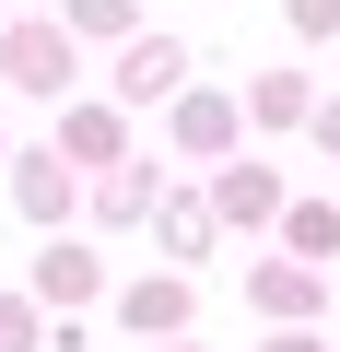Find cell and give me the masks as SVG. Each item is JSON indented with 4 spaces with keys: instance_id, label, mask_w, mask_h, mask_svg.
Returning <instances> with one entry per match:
<instances>
[{
    "instance_id": "6da1fadb",
    "label": "cell",
    "mask_w": 340,
    "mask_h": 352,
    "mask_svg": "<svg viewBox=\"0 0 340 352\" xmlns=\"http://www.w3.org/2000/svg\"><path fill=\"white\" fill-rule=\"evenodd\" d=\"M0 71L24 94H71V24H0Z\"/></svg>"
},
{
    "instance_id": "7a4b0ae2",
    "label": "cell",
    "mask_w": 340,
    "mask_h": 352,
    "mask_svg": "<svg viewBox=\"0 0 340 352\" xmlns=\"http://www.w3.org/2000/svg\"><path fill=\"white\" fill-rule=\"evenodd\" d=\"M59 164H82V176H106L117 153H129V118H117V94H94V106H59V141H47Z\"/></svg>"
},
{
    "instance_id": "3957f363",
    "label": "cell",
    "mask_w": 340,
    "mask_h": 352,
    "mask_svg": "<svg viewBox=\"0 0 340 352\" xmlns=\"http://www.w3.org/2000/svg\"><path fill=\"white\" fill-rule=\"evenodd\" d=\"M177 82H188V47H177V36H141V24H129V47H117V106H164Z\"/></svg>"
},
{
    "instance_id": "277c9868",
    "label": "cell",
    "mask_w": 340,
    "mask_h": 352,
    "mask_svg": "<svg viewBox=\"0 0 340 352\" xmlns=\"http://www.w3.org/2000/svg\"><path fill=\"white\" fill-rule=\"evenodd\" d=\"M0 176H12V200H24V223H71V164L59 153H12V164H0Z\"/></svg>"
},
{
    "instance_id": "5b68a950",
    "label": "cell",
    "mask_w": 340,
    "mask_h": 352,
    "mask_svg": "<svg viewBox=\"0 0 340 352\" xmlns=\"http://www.w3.org/2000/svg\"><path fill=\"white\" fill-rule=\"evenodd\" d=\"M270 212H282V176L223 153V176H212V223H270Z\"/></svg>"
},
{
    "instance_id": "8992f818",
    "label": "cell",
    "mask_w": 340,
    "mask_h": 352,
    "mask_svg": "<svg viewBox=\"0 0 340 352\" xmlns=\"http://www.w3.org/2000/svg\"><path fill=\"white\" fill-rule=\"evenodd\" d=\"M164 129H177V153H212V164H223L247 118H235V94H177V118H164Z\"/></svg>"
},
{
    "instance_id": "52a82bcc",
    "label": "cell",
    "mask_w": 340,
    "mask_h": 352,
    "mask_svg": "<svg viewBox=\"0 0 340 352\" xmlns=\"http://www.w3.org/2000/svg\"><path fill=\"white\" fill-rule=\"evenodd\" d=\"M94 282H106V270H94V247H71V235H47V247H36V305H94Z\"/></svg>"
},
{
    "instance_id": "ba28073f",
    "label": "cell",
    "mask_w": 340,
    "mask_h": 352,
    "mask_svg": "<svg viewBox=\"0 0 340 352\" xmlns=\"http://www.w3.org/2000/svg\"><path fill=\"white\" fill-rule=\"evenodd\" d=\"M188 305H200V282H177V270L129 282V329H141V340H177V329H188Z\"/></svg>"
},
{
    "instance_id": "9c48e42d",
    "label": "cell",
    "mask_w": 340,
    "mask_h": 352,
    "mask_svg": "<svg viewBox=\"0 0 340 352\" xmlns=\"http://www.w3.org/2000/svg\"><path fill=\"white\" fill-rule=\"evenodd\" d=\"M305 106H317L305 71H258V82L235 94V118H258V129H305Z\"/></svg>"
},
{
    "instance_id": "30bf717a",
    "label": "cell",
    "mask_w": 340,
    "mask_h": 352,
    "mask_svg": "<svg viewBox=\"0 0 340 352\" xmlns=\"http://www.w3.org/2000/svg\"><path fill=\"white\" fill-rule=\"evenodd\" d=\"M247 305L282 317V329H305V317H317V270H305V258H270V270L247 282Z\"/></svg>"
},
{
    "instance_id": "8fae6325",
    "label": "cell",
    "mask_w": 340,
    "mask_h": 352,
    "mask_svg": "<svg viewBox=\"0 0 340 352\" xmlns=\"http://www.w3.org/2000/svg\"><path fill=\"white\" fill-rule=\"evenodd\" d=\"M152 188H164V164H129V153H117V164H106V188H94V212H106V223H141Z\"/></svg>"
},
{
    "instance_id": "7c38bea8",
    "label": "cell",
    "mask_w": 340,
    "mask_h": 352,
    "mask_svg": "<svg viewBox=\"0 0 340 352\" xmlns=\"http://www.w3.org/2000/svg\"><path fill=\"white\" fill-rule=\"evenodd\" d=\"M152 235L177 247V258H212V200H177V188H164L152 200Z\"/></svg>"
},
{
    "instance_id": "4fadbf2b",
    "label": "cell",
    "mask_w": 340,
    "mask_h": 352,
    "mask_svg": "<svg viewBox=\"0 0 340 352\" xmlns=\"http://www.w3.org/2000/svg\"><path fill=\"white\" fill-rule=\"evenodd\" d=\"M282 235H293V258L317 270V258L340 247V212H328V200H293V212H282Z\"/></svg>"
},
{
    "instance_id": "5bb4252c",
    "label": "cell",
    "mask_w": 340,
    "mask_h": 352,
    "mask_svg": "<svg viewBox=\"0 0 340 352\" xmlns=\"http://www.w3.org/2000/svg\"><path fill=\"white\" fill-rule=\"evenodd\" d=\"M141 0H71V36H129Z\"/></svg>"
},
{
    "instance_id": "9a60e30c",
    "label": "cell",
    "mask_w": 340,
    "mask_h": 352,
    "mask_svg": "<svg viewBox=\"0 0 340 352\" xmlns=\"http://www.w3.org/2000/svg\"><path fill=\"white\" fill-rule=\"evenodd\" d=\"M36 340H47V329H36V305H24V294H0V352H36Z\"/></svg>"
},
{
    "instance_id": "2e32d148",
    "label": "cell",
    "mask_w": 340,
    "mask_h": 352,
    "mask_svg": "<svg viewBox=\"0 0 340 352\" xmlns=\"http://www.w3.org/2000/svg\"><path fill=\"white\" fill-rule=\"evenodd\" d=\"M293 12V36H340V0H282Z\"/></svg>"
},
{
    "instance_id": "e0dca14e",
    "label": "cell",
    "mask_w": 340,
    "mask_h": 352,
    "mask_svg": "<svg viewBox=\"0 0 340 352\" xmlns=\"http://www.w3.org/2000/svg\"><path fill=\"white\" fill-rule=\"evenodd\" d=\"M305 129H317V141H328V153H340V106H305Z\"/></svg>"
},
{
    "instance_id": "ac0fdd59",
    "label": "cell",
    "mask_w": 340,
    "mask_h": 352,
    "mask_svg": "<svg viewBox=\"0 0 340 352\" xmlns=\"http://www.w3.org/2000/svg\"><path fill=\"white\" fill-rule=\"evenodd\" d=\"M258 352H317V340H305V329H282V340H258Z\"/></svg>"
},
{
    "instance_id": "d6986e66",
    "label": "cell",
    "mask_w": 340,
    "mask_h": 352,
    "mask_svg": "<svg viewBox=\"0 0 340 352\" xmlns=\"http://www.w3.org/2000/svg\"><path fill=\"white\" fill-rule=\"evenodd\" d=\"M152 352H200V340H152Z\"/></svg>"
},
{
    "instance_id": "ffe728a7",
    "label": "cell",
    "mask_w": 340,
    "mask_h": 352,
    "mask_svg": "<svg viewBox=\"0 0 340 352\" xmlns=\"http://www.w3.org/2000/svg\"><path fill=\"white\" fill-rule=\"evenodd\" d=\"M0 164H12V153H0Z\"/></svg>"
}]
</instances>
